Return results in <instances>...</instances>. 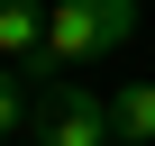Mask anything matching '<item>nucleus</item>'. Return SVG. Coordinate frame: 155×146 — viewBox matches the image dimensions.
<instances>
[{"label":"nucleus","instance_id":"nucleus-1","mask_svg":"<svg viewBox=\"0 0 155 146\" xmlns=\"http://www.w3.org/2000/svg\"><path fill=\"white\" fill-rule=\"evenodd\" d=\"M137 37V0H55V18H46V55L28 73H82L101 55H119Z\"/></svg>","mask_w":155,"mask_h":146},{"label":"nucleus","instance_id":"nucleus-2","mask_svg":"<svg viewBox=\"0 0 155 146\" xmlns=\"http://www.w3.org/2000/svg\"><path fill=\"white\" fill-rule=\"evenodd\" d=\"M119 128H110V101L101 91H82V82H46V101H37V146H110Z\"/></svg>","mask_w":155,"mask_h":146},{"label":"nucleus","instance_id":"nucleus-3","mask_svg":"<svg viewBox=\"0 0 155 146\" xmlns=\"http://www.w3.org/2000/svg\"><path fill=\"white\" fill-rule=\"evenodd\" d=\"M46 0H0V55H9V64H37L46 55Z\"/></svg>","mask_w":155,"mask_h":146},{"label":"nucleus","instance_id":"nucleus-4","mask_svg":"<svg viewBox=\"0 0 155 146\" xmlns=\"http://www.w3.org/2000/svg\"><path fill=\"white\" fill-rule=\"evenodd\" d=\"M110 128L128 146H155V82H119L110 91Z\"/></svg>","mask_w":155,"mask_h":146},{"label":"nucleus","instance_id":"nucleus-5","mask_svg":"<svg viewBox=\"0 0 155 146\" xmlns=\"http://www.w3.org/2000/svg\"><path fill=\"white\" fill-rule=\"evenodd\" d=\"M18 119H28V73L0 55V137H18Z\"/></svg>","mask_w":155,"mask_h":146},{"label":"nucleus","instance_id":"nucleus-6","mask_svg":"<svg viewBox=\"0 0 155 146\" xmlns=\"http://www.w3.org/2000/svg\"><path fill=\"white\" fill-rule=\"evenodd\" d=\"M110 146H128V137H110Z\"/></svg>","mask_w":155,"mask_h":146},{"label":"nucleus","instance_id":"nucleus-7","mask_svg":"<svg viewBox=\"0 0 155 146\" xmlns=\"http://www.w3.org/2000/svg\"><path fill=\"white\" fill-rule=\"evenodd\" d=\"M0 146H9V137H0Z\"/></svg>","mask_w":155,"mask_h":146}]
</instances>
